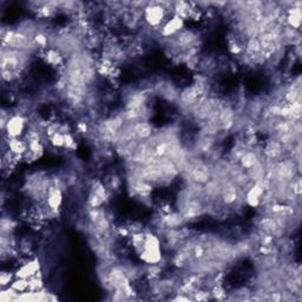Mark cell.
Listing matches in <instances>:
<instances>
[{"label": "cell", "instance_id": "6da1fadb", "mask_svg": "<svg viewBox=\"0 0 302 302\" xmlns=\"http://www.w3.org/2000/svg\"><path fill=\"white\" fill-rule=\"evenodd\" d=\"M139 257L146 265H158L162 260L160 239L153 233L144 234V243L139 251Z\"/></svg>", "mask_w": 302, "mask_h": 302}, {"label": "cell", "instance_id": "7a4b0ae2", "mask_svg": "<svg viewBox=\"0 0 302 302\" xmlns=\"http://www.w3.org/2000/svg\"><path fill=\"white\" fill-rule=\"evenodd\" d=\"M143 16L150 27H158L164 23L167 9L162 4H149L145 6Z\"/></svg>", "mask_w": 302, "mask_h": 302}, {"label": "cell", "instance_id": "3957f363", "mask_svg": "<svg viewBox=\"0 0 302 302\" xmlns=\"http://www.w3.org/2000/svg\"><path fill=\"white\" fill-rule=\"evenodd\" d=\"M25 125H26V120L23 115H13L7 122L4 132L6 134L7 138H20L24 135Z\"/></svg>", "mask_w": 302, "mask_h": 302}, {"label": "cell", "instance_id": "277c9868", "mask_svg": "<svg viewBox=\"0 0 302 302\" xmlns=\"http://www.w3.org/2000/svg\"><path fill=\"white\" fill-rule=\"evenodd\" d=\"M265 193H266V185H265L263 179L255 182L254 184L246 192L244 200H246L247 206H249L251 208H257L262 202Z\"/></svg>", "mask_w": 302, "mask_h": 302}, {"label": "cell", "instance_id": "5b68a950", "mask_svg": "<svg viewBox=\"0 0 302 302\" xmlns=\"http://www.w3.org/2000/svg\"><path fill=\"white\" fill-rule=\"evenodd\" d=\"M107 199V189L102 182H95L93 183L91 190L88 196V204L89 207L93 209V208H100L103 206V203L105 202Z\"/></svg>", "mask_w": 302, "mask_h": 302}, {"label": "cell", "instance_id": "8992f818", "mask_svg": "<svg viewBox=\"0 0 302 302\" xmlns=\"http://www.w3.org/2000/svg\"><path fill=\"white\" fill-rule=\"evenodd\" d=\"M211 172L213 171L210 170L209 167H208L207 164L202 163V162L194 164L193 167L189 169L190 178H192L196 184H206V183L209 182L211 178Z\"/></svg>", "mask_w": 302, "mask_h": 302}, {"label": "cell", "instance_id": "52a82bcc", "mask_svg": "<svg viewBox=\"0 0 302 302\" xmlns=\"http://www.w3.org/2000/svg\"><path fill=\"white\" fill-rule=\"evenodd\" d=\"M183 27H184V19H182L181 17L174 14V16H172L170 19L165 21L163 26H162L161 34L165 38L172 37V35L179 33Z\"/></svg>", "mask_w": 302, "mask_h": 302}, {"label": "cell", "instance_id": "ba28073f", "mask_svg": "<svg viewBox=\"0 0 302 302\" xmlns=\"http://www.w3.org/2000/svg\"><path fill=\"white\" fill-rule=\"evenodd\" d=\"M39 271H41V263L37 258H32V260H27L25 263L20 266L16 272V278H23V279H30L33 276L38 275Z\"/></svg>", "mask_w": 302, "mask_h": 302}, {"label": "cell", "instance_id": "9c48e42d", "mask_svg": "<svg viewBox=\"0 0 302 302\" xmlns=\"http://www.w3.org/2000/svg\"><path fill=\"white\" fill-rule=\"evenodd\" d=\"M63 203V192L59 186L51 185L49 188L48 195H46V206L48 209L57 213V210L59 209L60 206Z\"/></svg>", "mask_w": 302, "mask_h": 302}, {"label": "cell", "instance_id": "30bf717a", "mask_svg": "<svg viewBox=\"0 0 302 302\" xmlns=\"http://www.w3.org/2000/svg\"><path fill=\"white\" fill-rule=\"evenodd\" d=\"M221 199L223 201L224 204H234L239 199V195H237V186L234 184L233 182L225 183L224 185L221 186L220 190Z\"/></svg>", "mask_w": 302, "mask_h": 302}, {"label": "cell", "instance_id": "8fae6325", "mask_svg": "<svg viewBox=\"0 0 302 302\" xmlns=\"http://www.w3.org/2000/svg\"><path fill=\"white\" fill-rule=\"evenodd\" d=\"M239 162L241 168L248 171L249 169L254 168L255 165L260 163V158H258L257 154L254 150H244L239 158Z\"/></svg>", "mask_w": 302, "mask_h": 302}, {"label": "cell", "instance_id": "7c38bea8", "mask_svg": "<svg viewBox=\"0 0 302 302\" xmlns=\"http://www.w3.org/2000/svg\"><path fill=\"white\" fill-rule=\"evenodd\" d=\"M286 20H287V24H288V26L292 28V30H299L302 21L301 7L294 6V5L293 7H290L288 12H287Z\"/></svg>", "mask_w": 302, "mask_h": 302}, {"label": "cell", "instance_id": "4fadbf2b", "mask_svg": "<svg viewBox=\"0 0 302 302\" xmlns=\"http://www.w3.org/2000/svg\"><path fill=\"white\" fill-rule=\"evenodd\" d=\"M7 150L14 156L23 157L28 150V146L27 143L20 138H7Z\"/></svg>", "mask_w": 302, "mask_h": 302}, {"label": "cell", "instance_id": "5bb4252c", "mask_svg": "<svg viewBox=\"0 0 302 302\" xmlns=\"http://www.w3.org/2000/svg\"><path fill=\"white\" fill-rule=\"evenodd\" d=\"M282 151H283V145L281 144V142L269 141L267 143V145H266L263 153L269 161H274V160H278V158L281 156Z\"/></svg>", "mask_w": 302, "mask_h": 302}, {"label": "cell", "instance_id": "9a60e30c", "mask_svg": "<svg viewBox=\"0 0 302 302\" xmlns=\"http://www.w3.org/2000/svg\"><path fill=\"white\" fill-rule=\"evenodd\" d=\"M184 217L182 216V214H177V213H167V215L163 217V223L165 226L168 228H178L181 226L183 223H184Z\"/></svg>", "mask_w": 302, "mask_h": 302}, {"label": "cell", "instance_id": "2e32d148", "mask_svg": "<svg viewBox=\"0 0 302 302\" xmlns=\"http://www.w3.org/2000/svg\"><path fill=\"white\" fill-rule=\"evenodd\" d=\"M46 62H48L50 65L52 66H58L63 63V57L60 55V52L56 49H50L48 52H46Z\"/></svg>", "mask_w": 302, "mask_h": 302}, {"label": "cell", "instance_id": "e0dca14e", "mask_svg": "<svg viewBox=\"0 0 302 302\" xmlns=\"http://www.w3.org/2000/svg\"><path fill=\"white\" fill-rule=\"evenodd\" d=\"M11 287H12V288L18 293L27 292L28 290V279L16 278V280H13V282L11 283Z\"/></svg>", "mask_w": 302, "mask_h": 302}, {"label": "cell", "instance_id": "ac0fdd59", "mask_svg": "<svg viewBox=\"0 0 302 302\" xmlns=\"http://www.w3.org/2000/svg\"><path fill=\"white\" fill-rule=\"evenodd\" d=\"M43 287H44V282L41 276L35 275L33 278L28 279V290H33V292H38V290H42Z\"/></svg>", "mask_w": 302, "mask_h": 302}, {"label": "cell", "instance_id": "d6986e66", "mask_svg": "<svg viewBox=\"0 0 302 302\" xmlns=\"http://www.w3.org/2000/svg\"><path fill=\"white\" fill-rule=\"evenodd\" d=\"M13 276H16V274H13L10 271L2 272V274H0V285H2L3 288L11 286V283L13 282Z\"/></svg>", "mask_w": 302, "mask_h": 302}]
</instances>
